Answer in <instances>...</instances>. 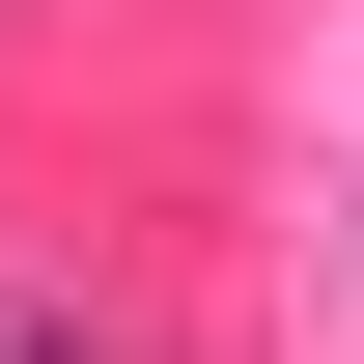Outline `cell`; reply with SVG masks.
<instances>
[{
  "label": "cell",
  "instance_id": "6da1fadb",
  "mask_svg": "<svg viewBox=\"0 0 364 364\" xmlns=\"http://www.w3.org/2000/svg\"><path fill=\"white\" fill-rule=\"evenodd\" d=\"M0 364H112V336H85V309H56V280H0Z\"/></svg>",
  "mask_w": 364,
  "mask_h": 364
},
{
  "label": "cell",
  "instance_id": "7a4b0ae2",
  "mask_svg": "<svg viewBox=\"0 0 364 364\" xmlns=\"http://www.w3.org/2000/svg\"><path fill=\"white\" fill-rule=\"evenodd\" d=\"M336 280H364V225H336Z\"/></svg>",
  "mask_w": 364,
  "mask_h": 364
}]
</instances>
